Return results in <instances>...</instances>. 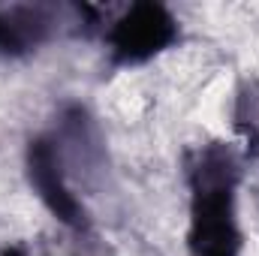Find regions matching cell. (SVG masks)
Segmentation results:
<instances>
[{
	"instance_id": "cell-5",
	"label": "cell",
	"mask_w": 259,
	"mask_h": 256,
	"mask_svg": "<svg viewBox=\"0 0 259 256\" xmlns=\"http://www.w3.org/2000/svg\"><path fill=\"white\" fill-rule=\"evenodd\" d=\"M0 256H27V253H24L21 247H6V250H3Z\"/></svg>"
},
{
	"instance_id": "cell-1",
	"label": "cell",
	"mask_w": 259,
	"mask_h": 256,
	"mask_svg": "<svg viewBox=\"0 0 259 256\" xmlns=\"http://www.w3.org/2000/svg\"><path fill=\"white\" fill-rule=\"evenodd\" d=\"M238 157L229 145L199 148L187 169L190 181V256H238L244 235L238 223Z\"/></svg>"
},
{
	"instance_id": "cell-2",
	"label": "cell",
	"mask_w": 259,
	"mask_h": 256,
	"mask_svg": "<svg viewBox=\"0 0 259 256\" xmlns=\"http://www.w3.org/2000/svg\"><path fill=\"white\" fill-rule=\"evenodd\" d=\"M115 64H145L178 39V21L163 3H133L106 33Z\"/></svg>"
},
{
	"instance_id": "cell-3",
	"label": "cell",
	"mask_w": 259,
	"mask_h": 256,
	"mask_svg": "<svg viewBox=\"0 0 259 256\" xmlns=\"http://www.w3.org/2000/svg\"><path fill=\"white\" fill-rule=\"evenodd\" d=\"M24 166H27V181L33 193L39 196V202L52 211L55 220H61L64 226L81 229L88 223L84 205L81 199L72 193L69 181H66L64 157H61V145L49 136H36L27 145L24 154Z\"/></svg>"
},
{
	"instance_id": "cell-4",
	"label": "cell",
	"mask_w": 259,
	"mask_h": 256,
	"mask_svg": "<svg viewBox=\"0 0 259 256\" xmlns=\"http://www.w3.org/2000/svg\"><path fill=\"white\" fill-rule=\"evenodd\" d=\"M52 21L39 6H0V55L18 58L49 39Z\"/></svg>"
}]
</instances>
